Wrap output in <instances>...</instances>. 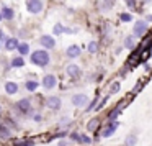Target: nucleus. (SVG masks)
Returning <instances> with one entry per match:
<instances>
[{"instance_id": "obj_1", "label": "nucleus", "mask_w": 152, "mask_h": 146, "mask_svg": "<svg viewBox=\"0 0 152 146\" xmlns=\"http://www.w3.org/2000/svg\"><path fill=\"white\" fill-rule=\"evenodd\" d=\"M49 61H51V58H49V54H48L44 49H38V51H34V53L31 54V63L36 64V66L44 67V66L49 64Z\"/></svg>"}, {"instance_id": "obj_2", "label": "nucleus", "mask_w": 152, "mask_h": 146, "mask_svg": "<svg viewBox=\"0 0 152 146\" xmlns=\"http://www.w3.org/2000/svg\"><path fill=\"white\" fill-rule=\"evenodd\" d=\"M147 31V23L142 20L136 21L134 23V28H132V33H134V36H142V35Z\"/></svg>"}, {"instance_id": "obj_3", "label": "nucleus", "mask_w": 152, "mask_h": 146, "mask_svg": "<svg viewBox=\"0 0 152 146\" xmlns=\"http://www.w3.org/2000/svg\"><path fill=\"white\" fill-rule=\"evenodd\" d=\"M43 10V2L41 0H28V12L30 13H39Z\"/></svg>"}, {"instance_id": "obj_4", "label": "nucleus", "mask_w": 152, "mask_h": 146, "mask_svg": "<svg viewBox=\"0 0 152 146\" xmlns=\"http://www.w3.org/2000/svg\"><path fill=\"white\" fill-rule=\"evenodd\" d=\"M56 84H57L56 76H53V74H48V76H44V79H43V87H44L46 90L54 89V87H56Z\"/></svg>"}, {"instance_id": "obj_5", "label": "nucleus", "mask_w": 152, "mask_h": 146, "mask_svg": "<svg viewBox=\"0 0 152 146\" xmlns=\"http://www.w3.org/2000/svg\"><path fill=\"white\" fill-rule=\"evenodd\" d=\"M87 102H88V97L85 95V94H77V95H74L72 97V103L75 107H85L87 105Z\"/></svg>"}, {"instance_id": "obj_6", "label": "nucleus", "mask_w": 152, "mask_h": 146, "mask_svg": "<svg viewBox=\"0 0 152 146\" xmlns=\"http://www.w3.org/2000/svg\"><path fill=\"white\" fill-rule=\"evenodd\" d=\"M39 43L44 46V49H53V48L56 46V40H54L53 36H49V35H44V36H41Z\"/></svg>"}, {"instance_id": "obj_7", "label": "nucleus", "mask_w": 152, "mask_h": 146, "mask_svg": "<svg viewBox=\"0 0 152 146\" xmlns=\"http://www.w3.org/2000/svg\"><path fill=\"white\" fill-rule=\"evenodd\" d=\"M46 105L49 107L51 110H59L61 105H62V102H61L59 97H49V99L46 100Z\"/></svg>"}, {"instance_id": "obj_8", "label": "nucleus", "mask_w": 152, "mask_h": 146, "mask_svg": "<svg viewBox=\"0 0 152 146\" xmlns=\"http://www.w3.org/2000/svg\"><path fill=\"white\" fill-rule=\"evenodd\" d=\"M18 46H20V43H18L17 38H7V41H5V49L15 51V49H18Z\"/></svg>"}, {"instance_id": "obj_9", "label": "nucleus", "mask_w": 152, "mask_h": 146, "mask_svg": "<svg viewBox=\"0 0 152 146\" xmlns=\"http://www.w3.org/2000/svg\"><path fill=\"white\" fill-rule=\"evenodd\" d=\"M66 72H67V76H70V77H79L80 76V67L75 66V64H69Z\"/></svg>"}, {"instance_id": "obj_10", "label": "nucleus", "mask_w": 152, "mask_h": 146, "mask_svg": "<svg viewBox=\"0 0 152 146\" xmlns=\"http://www.w3.org/2000/svg\"><path fill=\"white\" fill-rule=\"evenodd\" d=\"M116 128H118V123H116V122L110 123V125H108V128H106L105 131L102 133V136H103V138H110V136H111L113 133L116 131Z\"/></svg>"}, {"instance_id": "obj_11", "label": "nucleus", "mask_w": 152, "mask_h": 146, "mask_svg": "<svg viewBox=\"0 0 152 146\" xmlns=\"http://www.w3.org/2000/svg\"><path fill=\"white\" fill-rule=\"evenodd\" d=\"M17 108L20 110V112H23V113H28L30 112V100H26V99L20 100V102L17 103Z\"/></svg>"}, {"instance_id": "obj_12", "label": "nucleus", "mask_w": 152, "mask_h": 146, "mask_svg": "<svg viewBox=\"0 0 152 146\" xmlns=\"http://www.w3.org/2000/svg\"><path fill=\"white\" fill-rule=\"evenodd\" d=\"M5 92L10 94V95H13V94L18 92V86L15 82H7L5 84Z\"/></svg>"}, {"instance_id": "obj_13", "label": "nucleus", "mask_w": 152, "mask_h": 146, "mask_svg": "<svg viewBox=\"0 0 152 146\" xmlns=\"http://www.w3.org/2000/svg\"><path fill=\"white\" fill-rule=\"evenodd\" d=\"M67 56H69V58H77V56H80V48L77 46V44H72V46L67 49Z\"/></svg>"}, {"instance_id": "obj_14", "label": "nucleus", "mask_w": 152, "mask_h": 146, "mask_svg": "<svg viewBox=\"0 0 152 146\" xmlns=\"http://www.w3.org/2000/svg\"><path fill=\"white\" fill-rule=\"evenodd\" d=\"M13 10H12V8H8V7H4L2 8V17L5 18V20H12V18H13Z\"/></svg>"}, {"instance_id": "obj_15", "label": "nucleus", "mask_w": 152, "mask_h": 146, "mask_svg": "<svg viewBox=\"0 0 152 146\" xmlns=\"http://www.w3.org/2000/svg\"><path fill=\"white\" fill-rule=\"evenodd\" d=\"M119 113H121V105H119V107H116V108H115V110H113V112L108 115V118H110V123L116 122V118L119 117Z\"/></svg>"}, {"instance_id": "obj_16", "label": "nucleus", "mask_w": 152, "mask_h": 146, "mask_svg": "<svg viewBox=\"0 0 152 146\" xmlns=\"http://www.w3.org/2000/svg\"><path fill=\"white\" fill-rule=\"evenodd\" d=\"M12 136V133H10V130L7 128L5 125H0V138H4V139H7V138H10Z\"/></svg>"}, {"instance_id": "obj_17", "label": "nucleus", "mask_w": 152, "mask_h": 146, "mask_svg": "<svg viewBox=\"0 0 152 146\" xmlns=\"http://www.w3.org/2000/svg\"><path fill=\"white\" fill-rule=\"evenodd\" d=\"M98 125H100V122L96 118H92L88 122V125H87V130H88V131H95L96 128H98Z\"/></svg>"}, {"instance_id": "obj_18", "label": "nucleus", "mask_w": 152, "mask_h": 146, "mask_svg": "<svg viewBox=\"0 0 152 146\" xmlns=\"http://www.w3.org/2000/svg\"><path fill=\"white\" fill-rule=\"evenodd\" d=\"M12 67H23L25 66V61H23V58H13L12 59V64H10Z\"/></svg>"}, {"instance_id": "obj_19", "label": "nucleus", "mask_w": 152, "mask_h": 146, "mask_svg": "<svg viewBox=\"0 0 152 146\" xmlns=\"http://www.w3.org/2000/svg\"><path fill=\"white\" fill-rule=\"evenodd\" d=\"M18 51H20L21 56H25V54L30 53V46H28L26 43H20V46H18Z\"/></svg>"}, {"instance_id": "obj_20", "label": "nucleus", "mask_w": 152, "mask_h": 146, "mask_svg": "<svg viewBox=\"0 0 152 146\" xmlns=\"http://www.w3.org/2000/svg\"><path fill=\"white\" fill-rule=\"evenodd\" d=\"M36 89H38V82H36V80H28V82H26V90L34 92Z\"/></svg>"}, {"instance_id": "obj_21", "label": "nucleus", "mask_w": 152, "mask_h": 146, "mask_svg": "<svg viewBox=\"0 0 152 146\" xmlns=\"http://www.w3.org/2000/svg\"><path fill=\"white\" fill-rule=\"evenodd\" d=\"M134 38L136 36H128L124 40V46L126 48H129V49H132V48H134Z\"/></svg>"}, {"instance_id": "obj_22", "label": "nucleus", "mask_w": 152, "mask_h": 146, "mask_svg": "<svg viewBox=\"0 0 152 146\" xmlns=\"http://www.w3.org/2000/svg\"><path fill=\"white\" fill-rule=\"evenodd\" d=\"M136 141H137V138H136L134 135H129L128 138H126V146H134Z\"/></svg>"}, {"instance_id": "obj_23", "label": "nucleus", "mask_w": 152, "mask_h": 146, "mask_svg": "<svg viewBox=\"0 0 152 146\" xmlns=\"http://www.w3.org/2000/svg\"><path fill=\"white\" fill-rule=\"evenodd\" d=\"M88 51L90 53H96V51H98V43H96V41L88 43Z\"/></svg>"}, {"instance_id": "obj_24", "label": "nucleus", "mask_w": 152, "mask_h": 146, "mask_svg": "<svg viewBox=\"0 0 152 146\" xmlns=\"http://www.w3.org/2000/svg\"><path fill=\"white\" fill-rule=\"evenodd\" d=\"M62 31H66V30H64V27H62L61 23H57L56 27H54V35H57V36H59V35L62 33Z\"/></svg>"}, {"instance_id": "obj_25", "label": "nucleus", "mask_w": 152, "mask_h": 146, "mask_svg": "<svg viewBox=\"0 0 152 146\" xmlns=\"http://www.w3.org/2000/svg\"><path fill=\"white\" fill-rule=\"evenodd\" d=\"M80 143H83V145H90L92 139H90V136H87V135H80Z\"/></svg>"}, {"instance_id": "obj_26", "label": "nucleus", "mask_w": 152, "mask_h": 146, "mask_svg": "<svg viewBox=\"0 0 152 146\" xmlns=\"http://www.w3.org/2000/svg\"><path fill=\"white\" fill-rule=\"evenodd\" d=\"M119 87H121V86H119V82H113L111 84V94H118L119 92Z\"/></svg>"}, {"instance_id": "obj_27", "label": "nucleus", "mask_w": 152, "mask_h": 146, "mask_svg": "<svg viewBox=\"0 0 152 146\" xmlns=\"http://www.w3.org/2000/svg\"><path fill=\"white\" fill-rule=\"evenodd\" d=\"M121 20H123V21H131L132 17H131L129 13H123V15H121Z\"/></svg>"}, {"instance_id": "obj_28", "label": "nucleus", "mask_w": 152, "mask_h": 146, "mask_svg": "<svg viewBox=\"0 0 152 146\" xmlns=\"http://www.w3.org/2000/svg\"><path fill=\"white\" fill-rule=\"evenodd\" d=\"M33 141H23V143H15V146H33Z\"/></svg>"}, {"instance_id": "obj_29", "label": "nucleus", "mask_w": 152, "mask_h": 146, "mask_svg": "<svg viewBox=\"0 0 152 146\" xmlns=\"http://www.w3.org/2000/svg\"><path fill=\"white\" fill-rule=\"evenodd\" d=\"M108 99H110V97H105V99H103V100H102V102H100V105H98V107H96V110H102V108H103V107H105V103H106V102H108Z\"/></svg>"}, {"instance_id": "obj_30", "label": "nucleus", "mask_w": 152, "mask_h": 146, "mask_svg": "<svg viewBox=\"0 0 152 146\" xmlns=\"http://www.w3.org/2000/svg\"><path fill=\"white\" fill-rule=\"evenodd\" d=\"M70 138H72L74 141H79L80 143V135H77V133H72V135H70Z\"/></svg>"}, {"instance_id": "obj_31", "label": "nucleus", "mask_w": 152, "mask_h": 146, "mask_svg": "<svg viewBox=\"0 0 152 146\" xmlns=\"http://www.w3.org/2000/svg\"><path fill=\"white\" fill-rule=\"evenodd\" d=\"M126 4H128L129 7L132 8V7H134V5H136V2H134V0H126Z\"/></svg>"}, {"instance_id": "obj_32", "label": "nucleus", "mask_w": 152, "mask_h": 146, "mask_svg": "<svg viewBox=\"0 0 152 146\" xmlns=\"http://www.w3.org/2000/svg\"><path fill=\"white\" fill-rule=\"evenodd\" d=\"M95 102H96V99H95V100H93V102H90V103H88V110H92V108H93V107H95Z\"/></svg>"}, {"instance_id": "obj_33", "label": "nucleus", "mask_w": 152, "mask_h": 146, "mask_svg": "<svg viewBox=\"0 0 152 146\" xmlns=\"http://www.w3.org/2000/svg\"><path fill=\"white\" fill-rule=\"evenodd\" d=\"M105 2H106V5H113V4H115V0H105Z\"/></svg>"}, {"instance_id": "obj_34", "label": "nucleus", "mask_w": 152, "mask_h": 146, "mask_svg": "<svg viewBox=\"0 0 152 146\" xmlns=\"http://www.w3.org/2000/svg\"><path fill=\"white\" fill-rule=\"evenodd\" d=\"M0 41H7V40H5V36H4V33H2V31H0Z\"/></svg>"}, {"instance_id": "obj_35", "label": "nucleus", "mask_w": 152, "mask_h": 146, "mask_svg": "<svg viewBox=\"0 0 152 146\" xmlns=\"http://www.w3.org/2000/svg\"><path fill=\"white\" fill-rule=\"evenodd\" d=\"M147 21H152V15H149V17H147Z\"/></svg>"}, {"instance_id": "obj_36", "label": "nucleus", "mask_w": 152, "mask_h": 146, "mask_svg": "<svg viewBox=\"0 0 152 146\" xmlns=\"http://www.w3.org/2000/svg\"><path fill=\"white\" fill-rule=\"evenodd\" d=\"M2 18H4V17H2V13H0V20H2Z\"/></svg>"}, {"instance_id": "obj_37", "label": "nucleus", "mask_w": 152, "mask_h": 146, "mask_svg": "<svg viewBox=\"0 0 152 146\" xmlns=\"http://www.w3.org/2000/svg\"><path fill=\"white\" fill-rule=\"evenodd\" d=\"M145 2H151V0H145Z\"/></svg>"}, {"instance_id": "obj_38", "label": "nucleus", "mask_w": 152, "mask_h": 146, "mask_svg": "<svg viewBox=\"0 0 152 146\" xmlns=\"http://www.w3.org/2000/svg\"><path fill=\"white\" fill-rule=\"evenodd\" d=\"M0 112H2V108H0Z\"/></svg>"}]
</instances>
